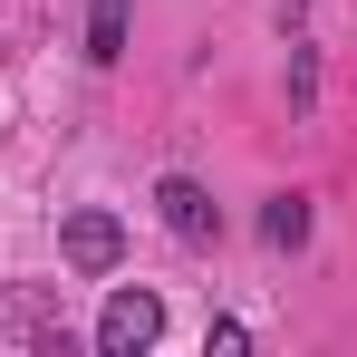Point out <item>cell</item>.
I'll return each mask as SVG.
<instances>
[{
    "label": "cell",
    "instance_id": "obj_1",
    "mask_svg": "<svg viewBox=\"0 0 357 357\" xmlns=\"http://www.w3.org/2000/svg\"><path fill=\"white\" fill-rule=\"evenodd\" d=\"M155 338H165V299L155 290H116L107 309H97V348L107 357H145Z\"/></svg>",
    "mask_w": 357,
    "mask_h": 357
},
{
    "label": "cell",
    "instance_id": "obj_2",
    "mask_svg": "<svg viewBox=\"0 0 357 357\" xmlns=\"http://www.w3.org/2000/svg\"><path fill=\"white\" fill-rule=\"evenodd\" d=\"M59 261L87 271V280H107V271L126 261V222H116V213H68V222H59Z\"/></svg>",
    "mask_w": 357,
    "mask_h": 357
},
{
    "label": "cell",
    "instance_id": "obj_3",
    "mask_svg": "<svg viewBox=\"0 0 357 357\" xmlns=\"http://www.w3.org/2000/svg\"><path fill=\"white\" fill-rule=\"evenodd\" d=\"M155 213H165L174 241H213V232H222V203H213L193 174H165V183H155Z\"/></svg>",
    "mask_w": 357,
    "mask_h": 357
},
{
    "label": "cell",
    "instance_id": "obj_4",
    "mask_svg": "<svg viewBox=\"0 0 357 357\" xmlns=\"http://www.w3.org/2000/svg\"><path fill=\"white\" fill-rule=\"evenodd\" d=\"M126 20H135V0H87V59L97 68L126 59Z\"/></svg>",
    "mask_w": 357,
    "mask_h": 357
},
{
    "label": "cell",
    "instance_id": "obj_5",
    "mask_svg": "<svg viewBox=\"0 0 357 357\" xmlns=\"http://www.w3.org/2000/svg\"><path fill=\"white\" fill-rule=\"evenodd\" d=\"M309 222H319V213H309V193H271V203H261V241H271V251H299Z\"/></svg>",
    "mask_w": 357,
    "mask_h": 357
},
{
    "label": "cell",
    "instance_id": "obj_6",
    "mask_svg": "<svg viewBox=\"0 0 357 357\" xmlns=\"http://www.w3.org/2000/svg\"><path fill=\"white\" fill-rule=\"evenodd\" d=\"M309 97H319V59H309V49H290V107H309Z\"/></svg>",
    "mask_w": 357,
    "mask_h": 357
}]
</instances>
